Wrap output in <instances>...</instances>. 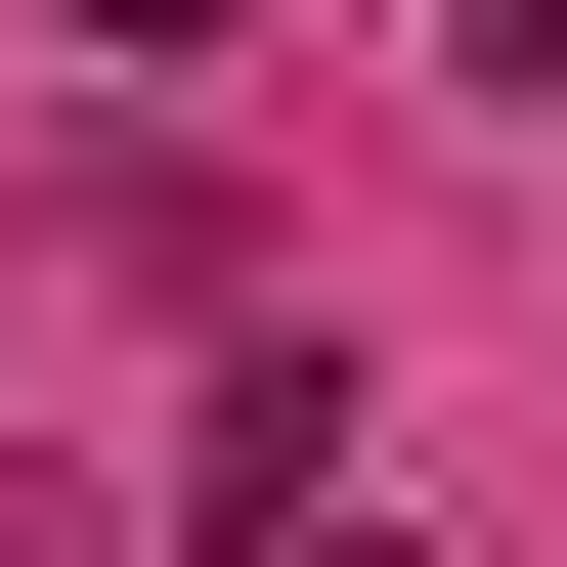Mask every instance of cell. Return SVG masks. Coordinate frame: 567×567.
Masks as SVG:
<instances>
[{
  "instance_id": "6da1fadb",
  "label": "cell",
  "mask_w": 567,
  "mask_h": 567,
  "mask_svg": "<svg viewBox=\"0 0 567 567\" xmlns=\"http://www.w3.org/2000/svg\"><path fill=\"white\" fill-rule=\"evenodd\" d=\"M87 44H218V0H87Z\"/></svg>"
}]
</instances>
